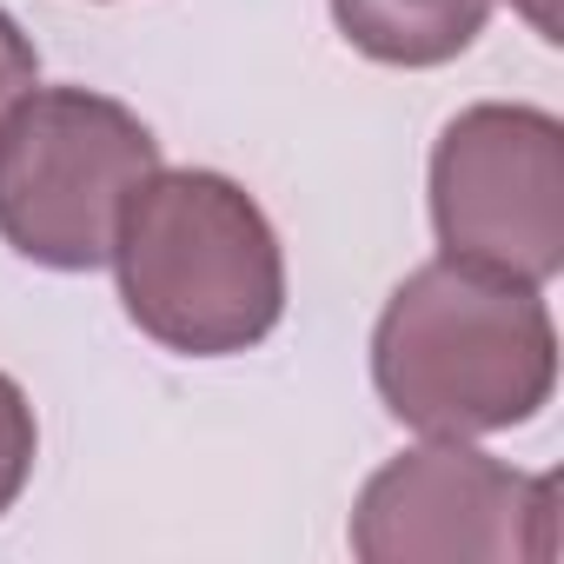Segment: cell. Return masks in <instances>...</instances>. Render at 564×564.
Instances as JSON below:
<instances>
[{
  "instance_id": "cell-1",
  "label": "cell",
  "mask_w": 564,
  "mask_h": 564,
  "mask_svg": "<svg viewBox=\"0 0 564 564\" xmlns=\"http://www.w3.org/2000/svg\"><path fill=\"white\" fill-rule=\"evenodd\" d=\"M372 386L386 412L425 438L511 432L551 405L557 326L538 286L432 259L372 326Z\"/></svg>"
},
{
  "instance_id": "cell-2",
  "label": "cell",
  "mask_w": 564,
  "mask_h": 564,
  "mask_svg": "<svg viewBox=\"0 0 564 564\" xmlns=\"http://www.w3.org/2000/svg\"><path fill=\"white\" fill-rule=\"evenodd\" d=\"M127 319L186 359L259 346L286 313V259L259 199L206 166H160L113 226Z\"/></svg>"
},
{
  "instance_id": "cell-3",
  "label": "cell",
  "mask_w": 564,
  "mask_h": 564,
  "mask_svg": "<svg viewBox=\"0 0 564 564\" xmlns=\"http://www.w3.org/2000/svg\"><path fill=\"white\" fill-rule=\"evenodd\" d=\"M153 173L160 140L133 107L87 87H34L0 127V239L47 272H94Z\"/></svg>"
},
{
  "instance_id": "cell-4",
  "label": "cell",
  "mask_w": 564,
  "mask_h": 564,
  "mask_svg": "<svg viewBox=\"0 0 564 564\" xmlns=\"http://www.w3.org/2000/svg\"><path fill=\"white\" fill-rule=\"evenodd\" d=\"M432 232L452 265L544 286L564 265V127L544 107H465L432 147Z\"/></svg>"
},
{
  "instance_id": "cell-5",
  "label": "cell",
  "mask_w": 564,
  "mask_h": 564,
  "mask_svg": "<svg viewBox=\"0 0 564 564\" xmlns=\"http://www.w3.org/2000/svg\"><path fill=\"white\" fill-rule=\"evenodd\" d=\"M352 551L366 564H551L557 478L511 471L465 438H432L366 478L352 505Z\"/></svg>"
},
{
  "instance_id": "cell-6",
  "label": "cell",
  "mask_w": 564,
  "mask_h": 564,
  "mask_svg": "<svg viewBox=\"0 0 564 564\" xmlns=\"http://www.w3.org/2000/svg\"><path fill=\"white\" fill-rule=\"evenodd\" d=\"M333 21L379 67H445L485 34L491 0H333Z\"/></svg>"
},
{
  "instance_id": "cell-7",
  "label": "cell",
  "mask_w": 564,
  "mask_h": 564,
  "mask_svg": "<svg viewBox=\"0 0 564 564\" xmlns=\"http://www.w3.org/2000/svg\"><path fill=\"white\" fill-rule=\"evenodd\" d=\"M34 452H41V425H34V405L28 392L0 372V511H14V498L28 491L34 478Z\"/></svg>"
},
{
  "instance_id": "cell-8",
  "label": "cell",
  "mask_w": 564,
  "mask_h": 564,
  "mask_svg": "<svg viewBox=\"0 0 564 564\" xmlns=\"http://www.w3.org/2000/svg\"><path fill=\"white\" fill-rule=\"evenodd\" d=\"M34 87H41V54H34V41L21 34V21L0 8V127H8V113H14Z\"/></svg>"
},
{
  "instance_id": "cell-9",
  "label": "cell",
  "mask_w": 564,
  "mask_h": 564,
  "mask_svg": "<svg viewBox=\"0 0 564 564\" xmlns=\"http://www.w3.org/2000/svg\"><path fill=\"white\" fill-rule=\"evenodd\" d=\"M518 8L538 21V34H544V41H557V14H551V0H518Z\"/></svg>"
}]
</instances>
